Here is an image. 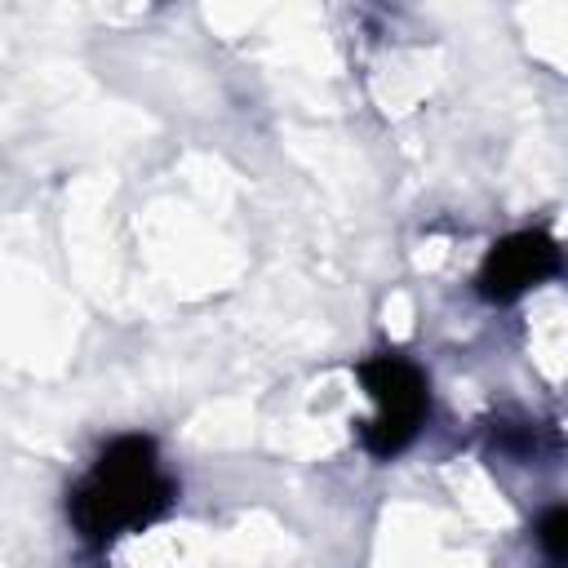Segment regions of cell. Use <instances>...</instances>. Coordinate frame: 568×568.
Here are the masks:
<instances>
[{
    "label": "cell",
    "instance_id": "cell-3",
    "mask_svg": "<svg viewBox=\"0 0 568 568\" xmlns=\"http://www.w3.org/2000/svg\"><path fill=\"white\" fill-rule=\"evenodd\" d=\"M550 275H559V244H555L550 231L528 226V231L501 235V240L484 253L479 275H475V288H479L484 302L506 306V302L524 297L528 288L546 284Z\"/></svg>",
    "mask_w": 568,
    "mask_h": 568
},
{
    "label": "cell",
    "instance_id": "cell-5",
    "mask_svg": "<svg viewBox=\"0 0 568 568\" xmlns=\"http://www.w3.org/2000/svg\"><path fill=\"white\" fill-rule=\"evenodd\" d=\"M493 444L506 457H532L537 453V426H528V422H497L493 426Z\"/></svg>",
    "mask_w": 568,
    "mask_h": 568
},
{
    "label": "cell",
    "instance_id": "cell-2",
    "mask_svg": "<svg viewBox=\"0 0 568 568\" xmlns=\"http://www.w3.org/2000/svg\"><path fill=\"white\" fill-rule=\"evenodd\" d=\"M355 377L364 382L368 399L377 404V413L368 422H355L359 426V448L377 462H390L417 439L422 422L430 417V382L399 351H377V355L359 359Z\"/></svg>",
    "mask_w": 568,
    "mask_h": 568
},
{
    "label": "cell",
    "instance_id": "cell-1",
    "mask_svg": "<svg viewBox=\"0 0 568 568\" xmlns=\"http://www.w3.org/2000/svg\"><path fill=\"white\" fill-rule=\"evenodd\" d=\"M178 497V484L160 466V448L151 435H115L84 479L67 493V519L75 537L93 550L111 546L124 532H142L155 524Z\"/></svg>",
    "mask_w": 568,
    "mask_h": 568
},
{
    "label": "cell",
    "instance_id": "cell-4",
    "mask_svg": "<svg viewBox=\"0 0 568 568\" xmlns=\"http://www.w3.org/2000/svg\"><path fill=\"white\" fill-rule=\"evenodd\" d=\"M532 537H537V546H541L546 564H550V568H564V537H568V510H564V506H550V510H546V515L537 519Z\"/></svg>",
    "mask_w": 568,
    "mask_h": 568
}]
</instances>
